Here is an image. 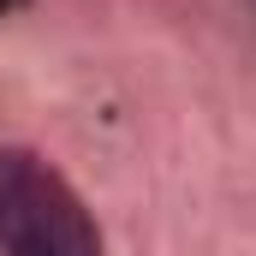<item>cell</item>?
Masks as SVG:
<instances>
[{
  "mask_svg": "<svg viewBox=\"0 0 256 256\" xmlns=\"http://www.w3.org/2000/svg\"><path fill=\"white\" fill-rule=\"evenodd\" d=\"M0 256H102L96 214L36 149H0Z\"/></svg>",
  "mask_w": 256,
  "mask_h": 256,
  "instance_id": "6da1fadb",
  "label": "cell"
}]
</instances>
